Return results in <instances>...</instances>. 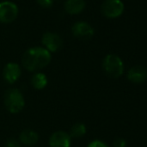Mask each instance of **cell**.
Returning <instances> with one entry per match:
<instances>
[{
    "label": "cell",
    "mask_w": 147,
    "mask_h": 147,
    "mask_svg": "<svg viewBox=\"0 0 147 147\" xmlns=\"http://www.w3.org/2000/svg\"><path fill=\"white\" fill-rule=\"evenodd\" d=\"M51 54L43 47H32L24 52L22 56V65L28 71L42 69L49 64Z\"/></svg>",
    "instance_id": "6da1fadb"
},
{
    "label": "cell",
    "mask_w": 147,
    "mask_h": 147,
    "mask_svg": "<svg viewBox=\"0 0 147 147\" xmlns=\"http://www.w3.org/2000/svg\"><path fill=\"white\" fill-rule=\"evenodd\" d=\"M4 105L12 114L19 113L25 106L23 94L16 88L8 89L4 94Z\"/></svg>",
    "instance_id": "7a4b0ae2"
},
{
    "label": "cell",
    "mask_w": 147,
    "mask_h": 147,
    "mask_svg": "<svg viewBox=\"0 0 147 147\" xmlns=\"http://www.w3.org/2000/svg\"><path fill=\"white\" fill-rule=\"evenodd\" d=\"M102 67L105 73L112 78L120 77L123 73V62L115 54H107L102 61Z\"/></svg>",
    "instance_id": "3957f363"
},
{
    "label": "cell",
    "mask_w": 147,
    "mask_h": 147,
    "mask_svg": "<svg viewBox=\"0 0 147 147\" xmlns=\"http://www.w3.org/2000/svg\"><path fill=\"white\" fill-rule=\"evenodd\" d=\"M123 10L124 3L121 0H104L101 4V12L109 18H114L121 15Z\"/></svg>",
    "instance_id": "277c9868"
},
{
    "label": "cell",
    "mask_w": 147,
    "mask_h": 147,
    "mask_svg": "<svg viewBox=\"0 0 147 147\" xmlns=\"http://www.w3.org/2000/svg\"><path fill=\"white\" fill-rule=\"evenodd\" d=\"M18 15V7L12 1L0 2V22L9 23Z\"/></svg>",
    "instance_id": "5b68a950"
},
{
    "label": "cell",
    "mask_w": 147,
    "mask_h": 147,
    "mask_svg": "<svg viewBox=\"0 0 147 147\" xmlns=\"http://www.w3.org/2000/svg\"><path fill=\"white\" fill-rule=\"evenodd\" d=\"M42 43L45 46V49L50 52H55L59 50L63 45V40L61 36L54 32H45L42 36Z\"/></svg>",
    "instance_id": "8992f818"
},
{
    "label": "cell",
    "mask_w": 147,
    "mask_h": 147,
    "mask_svg": "<svg viewBox=\"0 0 147 147\" xmlns=\"http://www.w3.org/2000/svg\"><path fill=\"white\" fill-rule=\"evenodd\" d=\"M3 78L7 83L13 84L19 79L20 75H21V69L20 66L17 63L14 62H9L7 63L3 68V72H2Z\"/></svg>",
    "instance_id": "52a82bcc"
},
{
    "label": "cell",
    "mask_w": 147,
    "mask_h": 147,
    "mask_svg": "<svg viewBox=\"0 0 147 147\" xmlns=\"http://www.w3.org/2000/svg\"><path fill=\"white\" fill-rule=\"evenodd\" d=\"M72 33L79 38H90L94 34V29L85 21H77L72 25Z\"/></svg>",
    "instance_id": "ba28073f"
},
{
    "label": "cell",
    "mask_w": 147,
    "mask_h": 147,
    "mask_svg": "<svg viewBox=\"0 0 147 147\" xmlns=\"http://www.w3.org/2000/svg\"><path fill=\"white\" fill-rule=\"evenodd\" d=\"M71 137L68 133L64 131H56L49 138L50 147H70Z\"/></svg>",
    "instance_id": "9c48e42d"
},
{
    "label": "cell",
    "mask_w": 147,
    "mask_h": 147,
    "mask_svg": "<svg viewBox=\"0 0 147 147\" xmlns=\"http://www.w3.org/2000/svg\"><path fill=\"white\" fill-rule=\"evenodd\" d=\"M127 78L133 83H142L147 78V69L141 65L133 66L128 70Z\"/></svg>",
    "instance_id": "30bf717a"
},
{
    "label": "cell",
    "mask_w": 147,
    "mask_h": 147,
    "mask_svg": "<svg viewBox=\"0 0 147 147\" xmlns=\"http://www.w3.org/2000/svg\"><path fill=\"white\" fill-rule=\"evenodd\" d=\"M39 139V136L37 132L31 129H25L20 133L19 142L26 146H33L37 143Z\"/></svg>",
    "instance_id": "8fae6325"
},
{
    "label": "cell",
    "mask_w": 147,
    "mask_h": 147,
    "mask_svg": "<svg viewBox=\"0 0 147 147\" xmlns=\"http://www.w3.org/2000/svg\"><path fill=\"white\" fill-rule=\"evenodd\" d=\"M85 7L84 0H66L64 3V8L69 14H76L81 12Z\"/></svg>",
    "instance_id": "7c38bea8"
},
{
    "label": "cell",
    "mask_w": 147,
    "mask_h": 147,
    "mask_svg": "<svg viewBox=\"0 0 147 147\" xmlns=\"http://www.w3.org/2000/svg\"><path fill=\"white\" fill-rule=\"evenodd\" d=\"M47 77L44 73L41 72H37L34 75L31 77V84L35 89L37 90H41V89L45 88V86L47 85Z\"/></svg>",
    "instance_id": "4fadbf2b"
},
{
    "label": "cell",
    "mask_w": 147,
    "mask_h": 147,
    "mask_svg": "<svg viewBox=\"0 0 147 147\" xmlns=\"http://www.w3.org/2000/svg\"><path fill=\"white\" fill-rule=\"evenodd\" d=\"M86 133V126L83 123H75L70 129V137L71 138H81Z\"/></svg>",
    "instance_id": "5bb4252c"
},
{
    "label": "cell",
    "mask_w": 147,
    "mask_h": 147,
    "mask_svg": "<svg viewBox=\"0 0 147 147\" xmlns=\"http://www.w3.org/2000/svg\"><path fill=\"white\" fill-rule=\"evenodd\" d=\"M5 147H21V143L19 142V140L15 139V138H9L6 141Z\"/></svg>",
    "instance_id": "9a60e30c"
},
{
    "label": "cell",
    "mask_w": 147,
    "mask_h": 147,
    "mask_svg": "<svg viewBox=\"0 0 147 147\" xmlns=\"http://www.w3.org/2000/svg\"><path fill=\"white\" fill-rule=\"evenodd\" d=\"M87 147H108V145L100 140H94V141L90 142Z\"/></svg>",
    "instance_id": "2e32d148"
},
{
    "label": "cell",
    "mask_w": 147,
    "mask_h": 147,
    "mask_svg": "<svg viewBox=\"0 0 147 147\" xmlns=\"http://www.w3.org/2000/svg\"><path fill=\"white\" fill-rule=\"evenodd\" d=\"M113 147H126V141L123 138H116L113 142Z\"/></svg>",
    "instance_id": "e0dca14e"
},
{
    "label": "cell",
    "mask_w": 147,
    "mask_h": 147,
    "mask_svg": "<svg viewBox=\"0 0 147 147\" xmlns=\"http://www.w3.org/2000/svg\"><path fill=\"white\" fill-rule=\"evenodd\" d=\"M37 2L42 7H50L53 4V0H37Z\"/></svg>",
    "instance_id": "ac0fdd59"
}]
</instances>
